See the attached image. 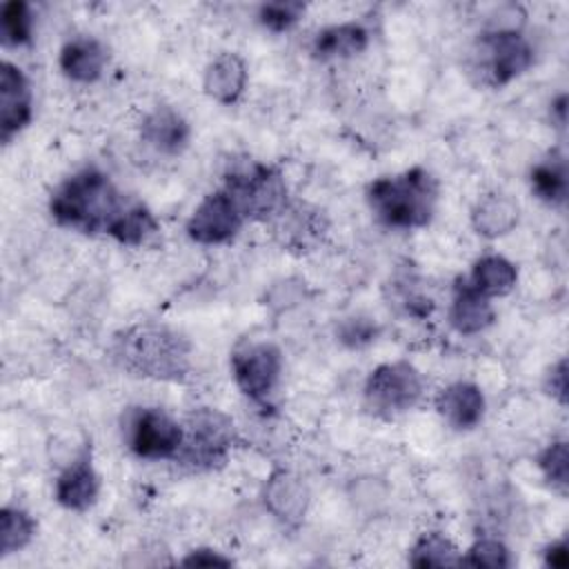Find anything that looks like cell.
<instances>
[{"label": "cell", "instance_id": "52a82bcc", "mask_svg": "<svg viewBox=\"0 0 569 569\" xmlns=\"http://www.w3.org/2000/svg\"><path fill=\"white\" fill-rule=\"evenodd\" d=\"M478 69L491 87H505L533 64V47L513 27H493L478 40Z\"/></svg>", "mask_w": 569, "mask_h": 569}, {"label": "cell", "instance_id": "e0dca14e", "mask_svg": "<svg viewBox=\"0 0 569 569\" xmlns=\"http://www.w3.org/2000/svg\"><path fill=\"white\" fill-rule=\"evenodd\" d=\"M496 311L491 298L482 296L467 278H458L451 293L449 322L462 336H473L491 327Z\"/></svg>", "mask_w": 569, "mask_h": 569}, {"label": "cell", "instance_id": "6da1fadb", "mask_svg": "<svg viewBox=\"0 0 569 569\" xmlns=\"http://www.w3.org/2000/svg\"><path fill=\"white\" fill-rule=\"evenodd\" d=\"M124 207L120 191L98 167H82L71 173L49 198L51 218L60 227L82 233H107Z\"/></svg>", "mask_w": 569, "mask_h": 569}, {"label": "cell", "instance_id": "3957f363", "mask_svg": "<svg viewBox=\"0 0 569 569\" xmlns=\"http://www.w3.org/2000/svg\"><path fill=\"white\" fill-rule=\"evenodd\" d=\"M113 358L133 376L180 380L189 371V342L158 325H136L113 340Z\"/></svg>", "mask_w": 569, "mask_h": 569}, {"label": "cell", "instance_id": "1f68e13d", "mask_svg": "<svg viewBox=\"0 0 569 569\" xmlns=\"http://www.w3.org/2000/svg\"><path fill=\"white\" fill-rule=\"evenodd\" d=\"M545 389L549 396H553L560 405H567V360L560 358L549 371L545 380Z\"/></svg>", "mask_w": 569, "mask_h": 569}, {"label": "cell", "instance_id": "8fae6325", "mask_svg": "<svg viewBox=\"0 0 569 569\" xmlns=\"http://www.w3.org/2000/svg\"><path fill=\"white\" fill-rule=\"evenodd\" d=\"M33 116L31 84L22 69L9 60L0 67V138L9 144Z\"/></svg>", "mask_w": 569, "mask_h": 569}, {"label": "cell", "instance_id": "ac0fdd59", "mask_svg": "<svg viewBox=\"0 0 569 569\" xmlns=\"http://www.w3.org/2000/svg\"><path fill=\"white\" fill-rule=\"evenodd\" d=\"M244 87L247 64L238 53L224 51L207 64L202 76V89L211 100L220 104H233L244 93Z\"/></svg>", "mask_w": 569, "mask_h": 569}, {"label": "cell", "instance_id": "7c38bea8", "mask_svg": "<svg viewBox=\"0 0 569 569\" xmlns=\"http://www.w3.org/2000/svg\"><path fill=\"white\" fill-rule=\"evenodd\" d=\"M100 493V476L93 467L91 449L84 447L56 478L53 498L69 511H87Z\"/></svg>", "mask_w": 569, "mask_h": 569}, {"label": "cell", "instance_id": "30bf717a", "mask_svg": "<svg viewBox=\"0 0 569 569\" xmlns=\"http://www.w3.org/2000/svg\"><path fill=\"white\" fill-rule=\"evenodd\" d=\"M244 213L229 196L227 189H218L200 200L187 220V236L198 244H224L238 236L244 224Z\"/></svg>", "mask_w": 569, "mask_h": 569}, {"label": "cell", "instance_id": "7402d4cb", "mask_svg": "<svg viewBox=\"0 0 569 569\" xmlns=\"http://www.w3.org/2000/svg\"><path fill=\"white\" fill-rule=\"evenodd\" d=\"M531 191L538 200L549 207H565L567 202V162L553 153L531 167L529 173Z\"/></svg>", "mask_w": 569, "mask_h": 569}, {"label": "cell", "instance_id": "f1b7e54d", "mask_svg": "<svg viewBox=\"0 0 569 569\" xmlns=\"http://www.w3.org/2000/svg\"><path fill=\"white\" fill-rule=\"evenodd\" d=\"M305 13V4L296 0H282V2H264L258 7V22L271 31L282 33L289 31Z\"/></svg>", "mask_w": 569, "mask_h": 569}, {"label": "cell", "instance_id": "4fadbf2b", "mask_svg": "<svg viewBox=\"0 0 569 569\" xmlns=\"http://www.w3.org/2000/svg\"><path fill=\"white\" fill-rule=\"evenodd\" d=\"M487 400L478 385L469 380H456L438 391L436 411L456 431H469L485 418Z\"/></svg>", "mask_w": 569, "mask_h": 569}, {"label": "cell", "instance_id": "8992f818", "mask_svg": "<svg viewBox=\"0 0 569 569\" xmlns=\"http://www.w3.org/2000/svg\"><path fill=\"white\" fill-rule=\"evenodd\" d=\"M365 407L385 420L413 409L422 396L420 371L407 360L378 365L365 380Z\"/></svg>", "mask_w": 569, "mask_h": 569}, {"label": "cell", "instance_id": "f546056e", "mask_svg": "<svg viewBox=\"0 0 569 569\" xmlns=\"http://www.w3.org/2000/svg\"><path fill=\"white\" fill-rule=\"evenodd\" d=\"M378 325L367 318V316H349L345 320H340L338 329H336V336H338V342L345 345L347 349H362L367 345H371L378 336Z\"/></svg>", "mask_w": 569, "mask_h": 569}, {"label": "cell", "instance_id": "83f0119b", "mask_svg": "<svg viewBox=\"0 0 569 569\" xmlns=\"http://www.w3.org/2000/svg\"><path fill=\"white\" fill-rule=\"evenodd\" d=\"M460 565L476 569H507L511 567V553L502 540L480 538L460 556Z\"/></svg>", "mask_w": 569, "mask_h": 569}, {"label": "cell", "instance_id": "d6986e66", "mask_svg": "<svg viewBox=\"0 0 569 569\" xmlns=\"http://www.w3.org/2000/svg\"><path fill=\"white\" fill-rule=\"evenodd\" d=\"M369 31L360 22H340L320 29L311 40V56L316 60L351 58L367 49Z\"/></svg>", "mask_w": 569, "mask_h": 569}, {"label": "cell", "instance_id": "4dcf8cb0", "mask_svg": "<svg viewBox=\"0 0 569 569\" xmlns=\"http://www.w3.org/2000/svg\"><path fill=\"white\" fill-rule=\"evenodd\" d=\"M180 565L184 567H231L233 560L227 558L222 551L218 549H211V547H198V549H191L182 560Z\"/></svg>", "mask_w": 569, "mask_h": 569}, {"label": "cell", "instance_id": "2e32d148", "mask_svg": "<svg viewBox=\"0 0 569 569\" xmlns=\"http://www.w3.org/2000/svg\"><path fill=\"white\" fill-rule=\"evenodd\" d=\"M109 62V53L98 38L91 36H76L67 40L60 49L58 64L60 71L80 84H91L102 78Z\"/></svg>", "mask_w": 569, "mask_h": 569}, {"label": "cell", "instance_id": "cb8c5ba5", "mask_svg": "<svg viewBox=\"0 0 569 569\" xmlns=\"http://www.w3.org/2000/svg\"><path fill=\"white\" fill-rule=\"evenodd\" d=\"M460 551L440 531H425L409 549V565L416 569L460 567Z\"/></svg>", "mask_w": 569, "mask_h": 569}, {"label": "cell", "instance_id": "484cf974", "mask_svg": "<svg viewBox=\"0 0 569 569\" xmlns=\"http://www.w3.org/2000/svg\"><path fill=\"white\" fill-rule=\"evenodd\" d=\"M33 33V11L24 0H9L0 9V36L7 47H22Z\"/></svg>", "mask_w": 569, "mask_h": 569}, {"label": "cell", "instance_id": "44dd1931", "mask_svg": "<svg viewBox=\"0 0 569 569\" xmlns=\"http://www.w3.org/2000/svg\"><path fill=\"white\" fill-rule=\"evenodd\" d=\"M482 296L487 298H500L513 291L518 282V269L511 260L498 253L482 256L473 262L471 276L467 278Z\"/></svg>", "mask_w": 569, "mask_h": 569}, {"label": "cell", "instance_id": "d6a6232c", "mask_svg": "<svg viewBox=\"0 0 569 569\" xmlns=\"http://www.w3.org/2000/svg\"><path fill=\"white\" fill-rule=\"evenodd\" d=\"M545 565L553 567V569H565L569 565V547H567L565 540L551 542L545 549Z\"/></svg>", "mask_w": 569, "mask_h": 569}, {"label": "cell", "instance_id": "4316f807", "mask_svg": "<svg viewBox=\"0 0 569 569\" xmlns=\"http://www.w3.org/2000/svg\"><path fill=\"white\" fill-rule=\"evenodd\" d=\"M538 469L542 471L545 480L556 489L558 493H567L569 487V451L565 440L549 442L536 458Z\"/></svg>", "mask_w": 569, "mask_h": 569}, {"label": "cell", "instance_id": "d4e9b609", "mask_svg": "<svg viewBox=\"0 0 569 569\" xmlns=\"http://www.w3.org/2000/svg\"><path fill=\"white\" fill-rule=\"evenodd\" d=\"M36 520L18 505H4L0 511V556L7 558L24 549L36 536Z\"/></svg>", "mask_w": 569, "mask_h": 569}, {"label": "cell", "instance_id": "603a6c76", "mask_svg": "<svg viewBox=\"0 0 569 569\" xmlns=\"http://www.w3.org/2000/svg\"><path fill=\"white\" fill-rule=\"evenodd\" d=\"M156 231H158L156 216L142 202H133V204H127L122 213L111 222V227L107 229V236H111L116 242L124 247H140Z\"/></svg>", "mask_w": 569, "mask_h": 569}, {"label": "cell", "instance_id": "836d02e7", "mask_svg": "<svg viewBox=\"0 0 569 569\" xmlns=\"http://www.w3.org/2000/svg\"><path fill=\"white\" fill-rule=\"evenodd\" d=\"M551 109L556 111V116H558V122L560 124H565V113H567V96L565 93H560L553 102H551Z\"/></svg>", "mask_w": 569, "mask_h": 569}, {"label": "cell", "instance_id": "7a4b0ae2", "mask_svg": "<svg viewBox=\"0 0 569 569\" xmlns=\"http://www.w3.org/2000/svg\"><path fill=\"white\" fill-rule=\"evenodd\" d=\"M438 182L422 169L411 167L398 176H385L367 187V202L376 220L389 229H422L436 213Z\"/></svg>", "mask_w": 569, "mask_h": 569}, {"label": "cell", "instance_id": "277c9868", "mask_svg": "<svg viewBox=\"0 0 569 569\" xmlns=\"http://www.w3.org/2000/svg\"><path fill=\"white\" fill-rule=\"evenodd\" d=\"M236 442L233 420L218 409H196L184 425V440L176 462L191 469H216L227 462Z\"/></svg>", "mask_w": 569, "mask_h": 569}, {"label": "cell", "instance_id": "9a60e30c", "mask_svg": "<svg viewBox=\"0 0 569 569\" xmlns=\"http://www.w3.org/2000/svg\"><path fill=\"white\" fill-rule=\"evenodd\" d=\"M140 138L162 156H178L191 140V127L180 111L162 104L142 118Z\"/></svg>", "mask_w": 569, "mask_h": 569}, {"label": "cell", "instance_id": "5bb4252c", "mask_svg": "<svg viewBox=\"0 0 569 569\" xmlns=\"http://www.w3.org/2000/svg\"><path fill=\"white\" fill-rule=\"evenodd\" d=\"M264 507L273 518H278L282 525L296 527L302 522L307 507H309V489L291 471H273L264 485L262 491Z\"/></svg>", "mask_w": 569, "mask_h": 569}, {"label": "cell", "instance_id": "5b68a950", "mask_svg": "<svg viewBox=\"0 0 569 569\" xmlns=\"http://www.w3.org/2000/svg\"><path fill=\"white\" fill-rule=\"evenodd\" d=\"M122 438L129 451L142 460H176L184 427L160 407H136L122 420Z\"/></svg>", "mask_w": 569, "mask_h": 569}, {"label": "cell", "instance_id": "ba28073f", "mask_svg": "<svg viewBox=\"0 0 569 569\" xmlns=\"http://www.w3.org/2000/svg\"><path fill=\"white\" fill-rule=\"evenodd\" d=\"M222 189L229 191L244 218L267 220L271 213L284 209V180L280 171L262 162H249L247 167L233 169Z\"/></svg>", "mask_w": 569, "mask_h": 569}, {"label": "cell", "instance_id": "ffe728a7", "mask_svg": "<svg viewBox=\"0 0 569 569\" xmlns=\"http://www.w3.org/2000/svg\"><path fill=\"white\" fill-rule=\"evenodd\" d=\"M520 209L513 198L505 193H489L471 211V224L482 238H500L507 236L518 224Z\"/></svg>", "mask_w": 569, "mask_h": 569}, {"label": "cell", "instance_id": "9c48e42d", "mask_svg": "<svg viewBox=\"0 0 569 569\" xmlns=\"http://www.w3.org/2000/svg\"><path fill=\"white\" fill-rule=\"evenodd\" d=\"M231 373L249 400L264 405L280 382L282 353L273 342L242 345L231 353Z\"/></svg>", "mask_w": 569, "mask_h": 569}]
</instances>
